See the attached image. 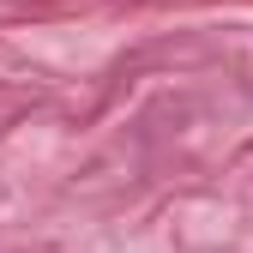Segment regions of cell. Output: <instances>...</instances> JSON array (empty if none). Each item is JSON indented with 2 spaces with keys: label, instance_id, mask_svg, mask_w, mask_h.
I'll return each instance as SVG.
<instances>
[]
</instances>
